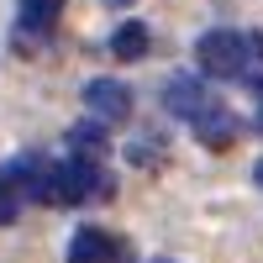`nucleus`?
Segmentation results:
<instances>
[{
  "label": "nucleus",
  "mask_w": 263,
  "mask_h": 263,
  "mask_svg": "<svg viewBox=\"0 0 263 263\" xmlns=\"http://www.w3.org/2000/svg\"><path fill=\"white\" fill-rule=\"evenodd\" d=\"M84 111L95 121H105V126H116V121L132 116V90L121 79H90L84 84Z\"/></svg>",
  "instance_id": "nucleus-4"
},
{
  "label": "nucleus",
  "mask_w": 263,
  "mask_h": 263,
  "mask_svg": "<svg viewBox=\"0 0 263 263\" xmlns=\"http://www.w3.org/2000/svg\"><path fill=\"white\" fill-rule=\"evenodd\" d=\"M16 11H21V27L27 32H48L53 21H58V11H63V0H16Z\"/></svg>",
  "instance_id": "nucleus-9"
},
{
  "label": "nucleus",
  "mask_w": 263,
  "mask_h": 263,
  "mask_svg": "<svg viewBox=\"0 0 263 263\" xmlns=\"http://www.w3.org/2000/svg\"><path fill=\"white\" fill-rule=\"evenodd\" d=\"M95 195H111V174L95 158L69 153L63 163H48V190H42L48 205H79V200H95Z\"/></svg>",
  "instance_id": "nucleus-1"
},
{
  "label": "nucleus",
  "mask_w": 263,
  "mask_h": 263,
  "mask_svg": "<svg viewBox=\"0 0 263 263\" xmlns=\"http://www.w3.org/2000/svg\"><path fill=\"white\" fill-rule=\"evenodd\" d=\"M190 126L200 132V142H205V147H232V142H237V132H242L227 105H211V111H205L200 121H190Z\"/></svg>",
  "instance_id": "nucleus-6"
},
{
  "label": "nucleus",
  "mask_w": 263,
  "mask_h": 263,
  "mask_svg": "<svg viewBox=\"0 0 263 263\" xmlns=\"http://www.w3.org/2000/svg\"><path fill=\"white\" fill-rule=\"evenodd\" d=\"M258 132H263V84H258Z\"/></svg>",
  "instance_id": "nucleus-12"
},
{
  "label": "nucleus",
  "mask_w": 263,
  "mask_h": 263,
  "mask_svg": "<svg viewBox=\"0 0 263 263\" xmlns=\"http://www.w3.org/2000/svg\"><path fill=\"white\" fill-rule=\"evenodd\" d=\"M126 153H132V163H147V158H158V137H137Z\"/></svg>",
  "instance_id": "nucleus-11"
},
{
  "label": "nucleus",
  "mask_w": 263,
  "mask_h": 263,
  "mask_svg": "<svg viewBox=\"0 0 263 263\" xmlns=\"http://www.w3.org/2000/svg\"><path fill=\"white\" fill-rule=\"evenodd\" d=\"M111 53L121 63H137L147 53V21H121V27L111 32Z\"/></svg>",
  "instance_id": "nucleus-7"
},
{
  "label": "nucleus",
  "mask_w": 263,
  "mask_h": 263,
  "mask_svg": "<svg viewBox=\"0 0 263 263\" xmlns=\"http://www.w3.org/2000/svg\"><path fill=\"white\" fill-rule=\"evenodd\" d=\"M69 147L79 153V158H95L100 163V153H105V121H79V126H69Z\"/></svg>",
  "instance_id": "nucleus-8"
},
{
  "label": "nucleus",
  "mask_w": 263,
  "mask_h": 263,
  "mask_svg": "<svg viewBox=\"0 0 263 263\" xmlns=\"http://www.w3.org/2000/svg\"><path fill=\"white\" fill-rule=\"evenodd\" d=\"M253 174H258V184H263V163H258V168H253Z\"/></svg>",
  "instance_id": "nucleus-14"
},
{
  "label": "nucleus",
  "mask_w": 263,
  "mask_h": 263,
  "mask_svg": "<svg viewBox=\"0 0 263 263\" xmlns=\"http://www.w3.org/2000/svg\"><path fill=\"white\" fill-rule=\"evenodd\" d=\"M195 58H200V74H211V79H248L253 37L232 32V27H216V32H205V37H200Z\"/></svg>",
  "instance_id": "nucleus-2"
},
{
  "label": "nucleus",
  "mask_w": 263,
  "mask_h": 263,
  "mask_svg": "<svg viewBox=\"0 0 263 263\" xmlns=\"http://www.w3.org/2000/svg\"><path fill=\"white\" fill-rule=\"evenodd\" d=\"M153 263H174V258H153Z\"/></svg>",
  "instance_id": "nucleus-15"
},
{
  "label": "nucleus",
  "mask_w": 263,
  "mask_h": 263,
  "mask_svg": "<svg viewBox=\"0 0 263 263\" xmlns=\"http://www.w3.org/2000/svg\"><path fill=\"white\" fill-rule=\"evenodd\" d=\"M105 6H132V0H105Z\"/></svg>",
  "instance_id": "nucleus-13"
},
{
  "label": "nucleus",
  "mask_w": 263,
  "mask_h": 263,
  "mask_svg": "<svg viewBox=\"0 0 263 263\" xmlns=\"http://www.w3.org/2000/svg\"><path fill=\"white\" fill-rule=\"evenodd\" d=\"M163 105H168L179 121H200L216 100H211V90H205L200 74H174V79L163 84Z\"/></svg>",
  "instance_id": "nucleus-3"
},
{
  "label": "nucleus",
  "mask_w": 263,
  "mask_h": 263,
  "mask_svg": "<svg viewBox=\"0 0 263 263\" xmlns=\"http://www.w3.org/2000/svg\"><path fill=\"white\" fill-rule=\"evenodd\" d=\"M69 263H121V242L105 237L100 227H79L69 242Z\"/></svg>",
  "instance_id": "nucleus-5"
},
{
  "label": "nucleus",
  "mask_w": 263,
  "mask_h": 263,
  "mask_svg": "<svg viewBox=\"0 0 263 263\" xmlns=\"http://www.w3.org/2000/svg\"><path fill=\"white\" fill-rule=\"evenodd\" d=\"M11 221H16V190L0 179V227H11Z\"/></svg>",
  "instance_id": "nucleus-10"
}]
</instances>
